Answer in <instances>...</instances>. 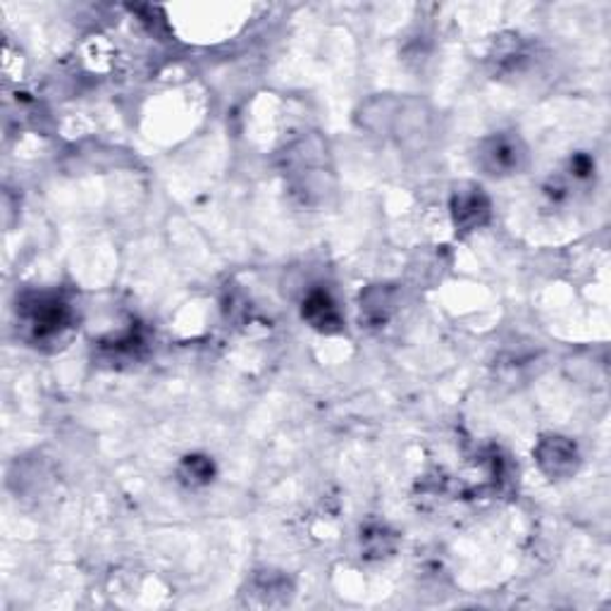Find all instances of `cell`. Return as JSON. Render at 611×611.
I'll return each mask as SVG.
<instances>
[{
    "label": "cell",
    "instance_id": "cell-1",
    "mask_svg": "<svg viewBox=\"0 0 611 611\" xmlns=\"http://www.w3.org/2000/svg\"><path fill=\"white\" fill-rule=\"evenodd\" d=\"M282 170L287 175L289 189L303 206L325 204L332 194V173L328 167V151L318 134L301 136L284 151Z\"/></svg>",
    "mask_w": 611,
    "mask_h": 611
},
{
    "label": "cell",
    "instance_id": "cell-2",
    "mask_svg": "<svg viewBox=\"0 0 611 611\" xmlns=\"http://www.w3.org/2000/svg\"><path fill=\"white\" fill-rule=\"evenodd\" d=\"M18 318L27 342L58 346L74 330V309L55 292H32L18 301Z\"/></svg>",
    "mask_w": 611,
    "mask_h": 611
},
{
    "label": "cell",
    "instance_id": "cell-3",
    "mask_svg": "<svg viewBox=\"0 0 611 611\" xmlns=\"http://www.w3.org/2000/svg\"><path fill=\"white\" fill-rule=\"evenodd\" d=\"M476 165L490 177H511L528 165V148L514 132H497L478 144Z\"/></svg>",
    "mask_w": 611,
    "mask_h": 611
},
{
    "label": "cell",
    "instance_id": "cell-4",
    "mask_svg": "<svg viewBox=\"0 0 611 611\" xmlns=\"http://www.w3.org/2000/svg\"><path fill=\"white\" fill-rule=\"evenodd\" d=\"M449 213L458 232H476V229L487 225V220L493 216L490 196L483 191V187L473 185V182H464V185H458L452 191Z\"/></svg>",
    "mask_w": 611,
    "mask_h": 611
},
{
    "label": "cell",
    "instance_id": "cell-5",
    "mask_svg": "<svg viewBox=\"0 0 611 611\" xmlns=\"http://www.w3.org/2000/svg\"><path fill=\"white\" fill-rule=\"evenodd\" d=\"M535 462H538L540 470L549 480H567L573 478L578 470L580 454L576 442L561 435H547L535 447Z\"/></svg>",
    "mask_w": 611,
    "mask_h": 611
},
{
    "label": "cell",
    "instance_id": "cell-6",
    "mask_svg": "<svg viewBox=\"0 0 611 611\" xmlns=\"http://www.w3.org/2000/svg\"><path fill=\"white\" fill-rule=\"evenodd\" d=\"M301 315L313 330L323 334H338L344 328V318L338 301L323 287H315L303 297Z\"/></svg>",
    "mask_w": 611,
    "mask_h": 611
},
{
    "label": "cell",
    "instance_id": "cell-7",
    "mask_svg": "<svg viewBox=\"0 0 611 611\" xmlns=\"http://www.w3.org/2000/svg\"><path fill=\"white\" fill-rule=\"evenodd\" d=\"M292 580H289L282 571H258L249 580V598L251 604L258 607H275L284 604L292 598Z\"/></svg>",
    "mask_w": 611,
    "mask_h": 611
},
{
    "label": "cell",
    "instance_id": "cell-8",
    "mask_svg": "<svg viewBox=\"0 0 611 611\" xmlns=\"http://www.w3.org/2000/svg\"><path fill=\"white\" fill-rule=\"evenodd\" d=\"M394 306H396V292L392 287L377 284L365 289V294H361V315L375 328L387 323L390 315L394 313Z\"/></svg>",
    "mask_w": 611,
    "mask_h": 611
},
{
    "label": "cell",
    "instance_id": "cell-9",
    "mask_svg": "<svg viewBox=\"0 0 611 611\" xmlns=\"http://www.w3.org/2000/svg\"><path fill=\"white\" fill-rule=\"evenodd\" d=\"M396 532L382 524H373L361 532V549L365 559H385L392 557L396 549Z\"/></svg>",
    "mask_w": 611,
    "mask_h": 611
},
{
    "label": "cell",
    "instance_id": "cell-10",
    "mask_svg": "<svg viewBox=\"0 0 611 611\" xmlns=\"http://www.w3.org/2000/svg\"><path fill=\"white\" fill-rule=\"evenodd\" d=\"M177 476L187 487H204L213 480V476H216V466H213L208 456L191 454V456L182 458Z\"/></svg>",
    "mask_w": 611,
    "mask_h": 611
}]
</instances>
